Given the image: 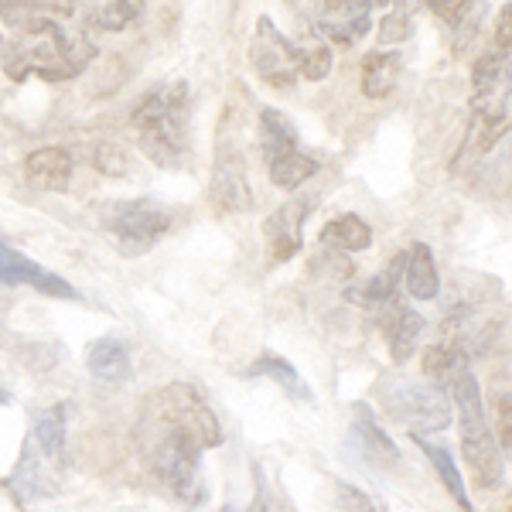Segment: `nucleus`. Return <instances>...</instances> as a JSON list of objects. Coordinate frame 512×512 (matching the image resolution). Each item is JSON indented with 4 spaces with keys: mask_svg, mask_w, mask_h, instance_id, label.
Segmentation results:
<instances>
[{
    "mask_svg": "<svg viewBox=\"0 0 512 512\" xmlns=\"http://www.w3.org/2000/svg\"><path fill=\"white\" fill-rule=\"evenodd\" d=\"M509 512H512V506H509Z\"/></svg>",
    "mask_w": 512,
    "mask_h": 512,
    "instance_id": "nucleus-42",
    "label": "nucleus"
},
{
    "mask_svg": "<svg viewBox=\"0 0 512 512\" xmlns=\"http://www.w3.org/2000/svg\"><path fill=\"white\" fill-rule=\"evenodd\" d=\"M301 48V76L318 82L332 72V48L328 41H308V45H297Z\"/></svg>",
    "mask_w": 512,
    "mask_h": 512,
    "instance_id": "nucleus-31",
    "label": "nucleus"
},
{
    "mask_svg": "<svg viewBox=\"0 0 512 512\" xmlns=\"http://www.w3.org/2000/svg\"><path fill=\"white\" fill-rule=\"evenodd\" d=\"M154 420L168 424L185 441H192L198 451H212L222 444V424L205 403V396L192 383H168L164 390L147 396V410Z\"/></svg>",
    "mask_w": 512,
    "mask_h": 512,
    "instance_id": "nucleus-5",
    "label": "nucleus"
},
{
    "mask_svg": "<svg viewBox=\"0 0 512 512\" xmlns=\"http://www.w3.org/2000/svg\"><path fill=\"white\" fill-rule=\"evenodd\" d=\"M260 151H263V158H267V164L297 151V130H294V123L287 120V113H280V110L260 113Z\"/></svg>",
    "mask_w": 512,
    "mask_h": 512,
    "instance_id": "nucleus-23",
    "label": "nucleus"
},
{
    "mask_svg": "<svg viewBox=\"0 0 512 512\" xmlns=\"http://www.w3.org/2000/svg\"><path fill=\"white\" fill-rule=\"evenodd\" d=\"M267 168H270V181H274V185H280V188H301L304 181L318 175L321 164L311 158V154H304L301 147H297V151L284 154V158L270 161Z\"/></svg>",
    "mask_w": 512,
    "mask_h": 512,
    "instance_id": "nucleus-29",
    "label": "nucleus"
},
{
    "mask_svg": "<svg viewBox=\"0 0 512 512\" xmlns=\"http://www.w3.org/2000/svg\"><path fill=\"white\" fill-rule=\"evenodd\" d=\"M414 444L427 454V458H431L437 478H441V485L448 489L451 499L458 502V509L461 512H472V499H468V492H465V478H461L458 465H454V458L448 454V448H441V444H431L427 437H414Z\"/></svg>",
    "mask_w": 512,
    "mask_h": 512,
    "instance_id": "nucleus-25",
    "label": "nucleus"
},
{
    "mask_svg": "<svg viewBox=\"0 0 512 512\" xmlns=\"http://www.w3.org/2000/svg\"><path fill=\"white\" fill-rule=\"evenodd\" d=\"M495 48L499 52H512V4H506L495 18Z\"/></svg>",
    "mask_w": 512,
    "mask_h": 512,
    "instance_id": "nucleus-37",
    "label": "nucleus"
},
{
    "mask_svg": "<svg viewBox=\"0 0 512 512\" xmlns=\"http://www.w3.org/2000/svg\"><path fill=\"white\" fill-rule=\"evenodd\" d=\"M352 448L359 454L366 465L379 468V472H390V468H400V451H396V444L386 437V431H379L373 410L366 407V403H359L352 414Z\"/></svg>",
    "mask_w": 512,
    "mask_h": 512,
    "instance_id": "nucleus-13",
    "label": "nucleus"
},
{
    "mask_svg": "<svg viewBox=\"0 0 512 512\" xmlns=\"http://www.w3.org/2000/svg\"><path fill=\"white\" fill-rule=\"evenodd\" d=\"M379 315V328H383L386 342H390V355L393 362H407L410 355L417 352V342H420V332H424V318L417 311H410L407 304L393 301L386 304Z\"/></svg>",
    "mask_w": 512,
    "mask_h": 512,
    "instance_id": "nucleus-16",
    "label": "nucleus"
},
{
    "mask_svg": "<svg viewBox=\"0 0 512 512\" xmlns=\"http://www.w3.org/2000/svg\"><path fill=\"white\" fill-rule=\"evenodd\" d=\"M31 437L41 448L52 465L65 468V407H52V410H35V427H31Z\"/></svg>",
    "mask_w": 512,
    "mask_h": 512,
    "instance_id": "nucleus-24",
    "label": "nucleus"
},
{
    "mask_svg": "<svg viewBox=\"0 0 512 512\" xmlns=\"http://www.w3.org/2000/svg\"><path fill=\"white\" fill-rule=\"evenodd\" d=\"M0 284L4 287H35V291L48 294V297H62V301L79 297L72 291V284H65L59 274L45 270L41 263L31 260V256L11 250L4 239H0Z\"/></svg>",
    "mask_w": 512,
    "mask_h": 512,
    "instance_id": "nucleus-11",
    "label": "nucleus"
},
{
    "mask_svg": "<svg viewBox=\"0 0 512 512\" xmlns=\"http://www.w3.org/2000/svg\"><path fill=\"white\" fill-rule=\"evenodd\" d=\"M4 403H11V393H7L4 386H0V407H4Z\"/></svg>",
    "mask_w": 512,
    "mask_h": 512,
    "instance_id": "nucleus-40",
    "label": "nucleus"
},
{
    "mask_svg": "<svg viewBox=\"0 0 512 512\" xmlns=\"http://www.w3.org/2000/svg\"><path fill=\"white\" fill-rule=\"evenodd\" d=\"M495 441L499 451L512 454V386L495 396Z\"/></svg>",
    "mask_w": 512,
    "mask_h": 512,
    "instance_id": "nucleus-32",
    "label": "nucleus"
},
{
    "mask_svg": "<svg viewBox=\"0 0 512 512\" xmlns=\"http://www.w3.org/2000/svg\"><path fill=\"white\" fill-rule=\"evenodd\" d=\"M369 11H373L369 0H325L318 31L332 45H355L369 31Z\"/></svg>",
    "mask_w": 512,
    "mask_h": 512,
    "instance_id": "nucleus-14",
    "label": "nucleus"
},
{
    "mask_svg": "<svg viewBox=\"0 0 512 512\" xmlns=\"http://www.w3.org/2000/svg\"><path fill=\"white\" fill-rule=\"evenodd\" d=\"M451 400L458 407V427H461V451H465V465L472 472L475 485L485 492L499 489L506 478V461H502L499 441H495L489 420H485V403L478 379L468 373H458L451 383Z\"/></svg>",
    "mask_w": 512,
    "mask_h": 512,
    "instance_id": "nucleus-3",
    "label": "nucleus"
},
{
    "mask_svg": "<svg viewBox=\"0 0 512 512\" xmlns=\"http://www.w3.org/2000/svg\"><path fill=\"white\" fill-rule=\"evenodd\" d=\"M140 451H144L151 475L175 499L188 502V506H198L205 499L202 478H198V454L202 451L192 441H185L178 431H171L168 424L154 420L151 414H144V424H140Z\"/></svg>",
    "mask_w": 512,
    "mask_h": 512,
    "instance_id": "nucleus-4",
    "label": "nucleus"
},
{
    "mask_svg": "<svg viewBox=\"0 0 512 512\" xmlns=\"http://www.w3.org/2000/svg\"><path fill=\"white\" fill-rule=\"evenodd\" d=\"M55 472H62L59 465H52V461L41 454V448L35 444V437H28L24 441V451H21V461L14 465V472L4 478V489L11 492V499L18 502V506H31V502L38 499H52L55 492H59V478Z\"/></svg>",
    "mask_w": 512,
    "mask_h": 512,
    "instance_id": "nucleus-10",
    "label": "nucleus"
},
{
    "mask_svg": "<svg viewBox=\"0 0 512 512\" xmlns=\"http://www.w3.org/2000/svg\"><path fill=\"white\" fill-rule=\"evenodd\" d=\"M212 202L219 205L222 212H246L253 205V192H250V178H246L243 158L233 151H222L216 161V171H212Z\"/></svg>",
    "mask_w": 512,
    "mask_h": 512,
    "instance_id": "nucleus-15",
    "label": "nucleus"
},
{
    "mask_svg": "<svg viewBox=\"0 0 512 512\" xmlns=\"http://www.w3.org/2000/svg\"><path fill=\"white\" fill-rule=\"evenodd\" d=\"M311 274L328 277V280H349L355 274L349 253L332 250V246H321L318 256H311Z\"/></svg>",
    "mask_w": 512,
    "mask_h": 512,
    "instance_id": "nucleus-30",
    "label": "nucleus"
},
{
    "mask_svg": "<svg viewBox=\"0 0 512 512\" xmlns=\"http://www.w3.org/2000/svg\"><path fill=\"white\" fill-rule=\"evenodd\" d=\"M410 21L403 11H390L383 18V24H379V45H396V41H407L410 38Z\"/></svg>",
    "mask_w": 512,
    "mask_h": 512,
    "instance_id": "nucleus-33",
    "label": "nucleus"
},
{
    "mask_svg": "<svg viewBox=\"0 0 512 512\" xmlns=\"http://www.w3.org/2000/svg\"><path fill=\"white\" fill-rule=\"evenodd\" d=\"M369 243H373V229L359 216H338L321 229V246H332V250L342 253L369 250Z\"/></svg>",
    "mask_w": 512,
    "mask_h": 512,
    "instance_id": "nucleus-26",
    "label": "nucleus"
},
{
    "mask_svg": "<svg viewBox=\"0 0 512 512\" xmlns=\"http://www.w3.org/2000/svg\"><path fill=\"white\" fill-rule=\"evenodd\" d=\"M472 4L475 0H427V7L437 14L441 21H448V24H461L468 18V11H472Z\"/></svg>",
    "mask_w": 512,
    "mask_h": 512,
    "instance_id": "nucleus-34",
    "label": "nucleus"
},
{
    "mask_svg": "<svg viewBox=\"0 0 512 512\" xmlns=\"http://www.w3.org/2000/svg\"><path fill=\"white\" fill-rule=\"evenodd\" d=\"M403 284H407L410 297L417 301H434L441 294V277H437V260L427 243H414L407 253V267H403Z\"/></svg>",
    "mask_w": 512,
    "mask_h": 512,
    "instance_id": "nucleus-19",
    "label": "nucleus"
},
{
    "mask_svg": "<svg viewBox=\"0 0 512 512\" xmlns=\"http://www.w3.org/2000/svg\"><path fill=\"white\" fill-rule=\"evenodd\" d=\"M86 18L103 31H123L130 21L140 18L144 0H82Z\"/></svg>",
    "mask_w": 512,
    "mask_h": 512,
    "instance_id": "nucleus-27",
    "label": "nucleus"
},
{
    "mask_svg": "<svg viewBox=\"0 0 512 512\" xmlns=\"http://www.w3.org/2000/svg\"><path fill=\"white\" fill-rule=\"evenodd\" d=\"M72 168H76V161H72L69 151H62V147H41V151L28 154V161H24V178L38 192H65Z\"/></svg>",
    "mask_w": 512,
    "mask_h": 512,
    "instance_id": "nucleus-17",
    "label": "nucleus"
},
{
    "mask_svg": "<svg viewBox=\"0 0 512 512\" xmlns=\"http://www.w3.org/2000/svg\"><path fill=\"white\" fill-rule=\"evenodd\" d=\"M253 475H256V499L246 506L243 512H270V499H267V485H263V472H260V465L253 468Z\"/></svg>",
    "mask_w": 512,
    "mask_h": 512,
    "instance_id": "nucleus-38",
    "label": "nucleus"
},
{
    "mask_svg": "<svg viewBox=\"0 0 512 512\" xmlns=\"http://www.w3.org/2000/svg\"><path fill=\"white\" fill-rule=\"evenodd\" d=\"M86 366L103 383H123L130 376V355L117 338H99V342L89 345Z\"/></svg>",
    "mask_w": 512,
    "mask_h": 512,
    "instance_id": "nucleus-21",
    "label": "nucleus"
},
{
    "mask_svg": "<svg viewBox=\"0 0 512 512\" xmlns=\"http://www.w3.org/2000/svg\"><path fill=\"white\" fill-rule=\"evenodd\" d=\"M403 267H407V253L396 256L390 267L379 270L376 277H369L366 284L352 287V291L345 294V297H349L352 304H362V308H369V311H383L386 304L396 301V287H400V280H403Z\"/></svg>",
    "mask_w": 512,
    "mask_h": 512,
    "instance_id": "nucleus-18",
    "label": "nucleus"
},
{
    "mask_svg": "<svg viewBox=\"0 0 512 512\" xmlns=\"http://www.w3.org/2000/svg\"><path fill=\"white\" fill-rule=\"evenodd\" d=\"M311 205L315 198H294V202L280 205V209L263 222V236L270 246V260L284 263L301 250V236H304V222L311 216Z\"/></svg>",
    "mask_w": 512,
    "mask_h": 512,
    "instance_id": "nucleus-12",
    "label": "nucleus"
},
{
    "mask_svg": "<svg viewBox=\"0 0 512 512\" xmlns=\"http://www.w3.org/2000/svg\"><path fill=\"white\" fill-rule=\"evenodd\" d=\"M335 492H338V512H379L373 502H369V495L352 489V485L338 482Z\"/></svg>",
    "mask_w": 512,
    "mask_h": 512,
    "instance_id": "nucleus-35",
    "label": "nucleus"
},
{
    "mask_svg": "<svg viewBox=\"0 0 512 512\" xmlns=\"http://www.w3.org/2000/svg\"><path fill=\"white\" fill-rule=\"evenodd\" d=\"M103 222L123 256H140L171 229V212L154 198H127V202L106 205Z\"/></svg>",
    "mask_w": 512,
    "mask_h": 512,
    "instance_id": "nucleus-7",
    "label": "nucleus"
},
{
    "mask_svg": "<svg viewBox=\"0 0 512 512\" xmlns=\"http://www.w3.org/2000/svg\"><path fill=\"white\" fill-rule=\"evenodd\" d=\"M403 59L396 52H369L362 59V93L369 99H383L390 96L400 82Z\"/></svg>",
    "mask_w": 512,
    "mask_h": 512,
    "instance_id": "nucleus-20",
    "label": "nucleus"
},
{
    "mask_svg": "<svg viewBox=\"0 0 512 512\" xmlns=\"http://www.w3.org/2000/svg\"><path fill=\"white\" fill-rule=\"evenodd\" d=\"M24 4H28V0H0V14H4V18H11L14 24H21Z\"/></svg>",
    "mask_w": 512,
    "mask_h": 512,
    "instance_id": "nucleus-39",
    "label": "nucleus"
},
{
    "mask_svg": "<svg viewBox=\"0 0 512 512\" xmlns=\"http://www.w3.org/2000/svg\"><path fill=\"white\" fill-rule=\"evenodd\" d=\"M93 164L103 175H123L127 171V158H123V151L117 144H103V147H96V158Z\"/></svg>",
    "mask_w": 512,
    "mask_h": 512,
    "instance_id": "nucleus-36",
    "label": "nucleus"
},
{
    "mask_svg": "<svg viewBox=\"0 0 512 512\" xmlns=\"http://www.w3.org/2000/svg\"><path fill=\"white\" fill-rule=\"evenodd\" d=\"M383 410L396 424L407 427L410 437L441 434L451 424V396L444 386L393 379L383 386Z\"/></svg>",
    "mask_w": 512,
    "mask_h": 512,
    "instance_id": "nucleus-6",
    "label": "nucleus"
},
{
    "mask_svg": "<svg viewBox=\"0 0 512 512\" xmlns=\"http://www.w3.org/2000/svg\"><path fill=\"white\" fill-rule=\"evenodd\" d=\"M250 62L256 76L277 89L294 86V79L301 76V48L291 38L280 35V28L270 18L256 21L250 41Z\"/></svg>",
    "mask_w": 512,
    "mask_h": 512,
    "instance_id": "nucleus-8",
    "label": "nucleus"
},
{
    "mask_svg": "<svg viewBox=\"0 0 512 512\" xmlns=\"http://www.w3.org/2000/svg\"><path fill=\"white\" fill-rule=\"evenodd\" d=\"M96 59V45L79 28L41 14V18L21 21L18 38L4 55V69L11 79H76L89 62Z\"/></svg>",
    "mask_w": 512,
    "mask_h": 512,
    "instance_id": "nucleus-1",
    "label": "nucleus"
},
{
    "mask_svg": "<svg viewBox=\"0 0 512 512\" xmlns=\"http://www.w3.org/2000/svg\"><path fill=\"white\" fill-rule=\"evenodd\" d=\"M468 369V355L461 349V342H434L431 349L424 352V376L427 383L444 386L454 383V376Z\"/></svg>",
    "mask_w": 512,
    "mask_h": 512,
    "instance_id": "nucleus-22",
    "label": "nucleus"
},
{
    "mask_svg": "<svg viewBox=\"0 0 512 512\" xmlns=\"http://www.w3.org/2000/svg\"><path fill=\"white\" fill-rule=\"evenodd\" d=\"M246 376H270L274 383L284 386L287 396H294V400H308L311 403V390L308 383H304L301 376H297V369L291 366L287 359H280L274 352H263L260 359L253 362L250 369H246Z\"/></svg>",
    "mask_w": 512,
    "mask_h": 512,
    "instance_id": "nucleus-28",
    "label": "nucleus"
},
{
    "mask_svg": "<svg viewBox=\"0 0 512 512\" xmlns=\"http://www.w3.org/2000/svg\"><path fill=\"white\" fill-rule=\"evenodd\" d=\"M137 147L158 168L175 171L188 158V86L168 82L147 93L134 110Z\"/></svg>",
    "mask_w": 512,
    "mask_h": 512,
    "instance_id": "nucleus-2",
    "label": "nucleus"
},
{
    "mask_svg": "<svg viewBox=\"0 0 512 512\" xmlns=\"http://www.w3.org/2000/svg\"><path fill=\"white\" fill-rule=\"evenodd\" d=\"M512 96V69L506 52H489L472 65V110L475 120L509 123L506 103Z\"/></svg>",
    "mask_w": 512,
    "mask_h": 512,
    "instance_id": "nucleus-9",
    "label": "nucleus"
},
{
    "mask_svg": "<svg viewBox=\"0 0 512 512\" xmlns=\"http://www.w3.org/2000/svg\"><path fill=\"white\" fill-rule=\"evenodd\" d=\"M369 4H373V7H376V4H390V0H369Z\"/></svg>",
    "mask_w": 512,
    "mask_h": 512,
    "instance_id": "nucleus-41",
    "label": "nucleus"
}]
</instances>
